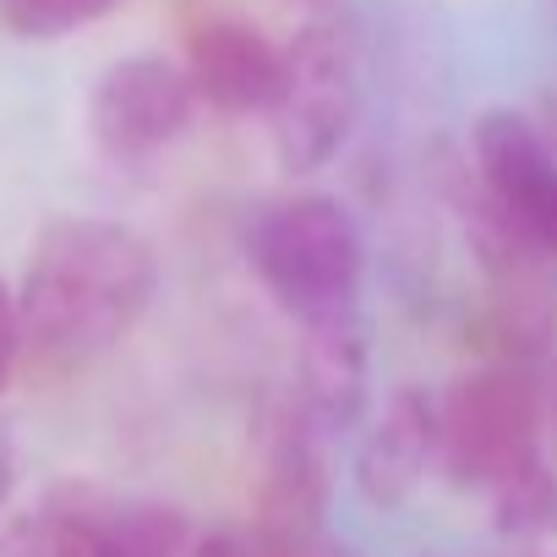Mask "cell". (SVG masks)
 Masks as SVG:
<instances>
[{"mask_svg":"<svg viewBox=\"0 0 557 557\" xmlns=\"http://www.w3.org/2000/svg\"><path fill=\"white\" fill-rule=\"evenodd\" d=\"M159 290L153 246L115 219H55L23 273L28 345L55 361H88L132 334Z\"/></svg>","mask_w":557,"mask_h":557,"instance_id":"1","label":"cell"},{"mask_svg":"<svg viewBox=\"0 0 557 557\" xmlns=\"http://www.w3.org/2000/svg\"><path fill=\"white\" fill-rule=\"evenodd\" d=\"M246 257L262 290L296 323L361 307V224L329 191H296L268 202L246 230Z\"/></svg>","mask_w":557,"mask_h":557,"instance_id":"2","label":"cell"},{"mask_svg":"<svg viewBox=\"0 0 557 557\" xmlns=\"http://www.w3.org/2000/svg\"><path fill=\"white\" fill-rule=\"evenodd\" d=\"M361 115V72L356 50L334 23H307L296 45H285V83L268 110V137L278 170L318 175L350 137Z\"/></svg>","mask_w":557,"mask_h":557,"instance_id":"3","label":"cell"},{"mask_svg":"<svg viewBox=\"0 0 557 557\" xmlns=\"http://www.w3.org/2000/svg\"><path fill=\"white\" fill-rule=\"evenodd\" d=\"M541 454V394L524 367L492 361L465 372L443 399V475L465 492H492Z\"/></svg>","mask_w":557,"mask_h":557,"instance_id":"4","label":"cell"},{"mask_svg":"<svg viewBox=\"0 0 557 557\" xmlns=\"http://www.w3.org/2000/svg\"><path fill=\"white\" fill-rule=\"evenodd\" d=\"M257 541L262 552L285 557L318 535L329 508V459L323 426L301 405V394H273L257 410Z\"/></svg>","mask_w":557,"mask_h":557,"instance_id":"5","label":"cell"},{"mask_svg":"<svg viewBox=\"0 0 557 557\" xmlns=\"http://www.w3.org/2000/svg\"><path fill=\"white\" fill-rule=\"evenodd\" d=\"M191 110H197V88H191L186 66L159 50L110 61L88 94L94 143L121 164L153 159L159 148H170L191 126Z\"/></svg>","mask_w":557,"mask_h":557,"instance_id":"6","label":"cell"},{"mask_svg":"<svg viewBox=\"0 0 557 557\" xmlns=\"http://www.w3.org/2000/svg\"><path fill=\"white\" fill-rule=\"evenodd\" d=\"M470 153L492 208L546 257H557V148L524 110H481Z\"/></svg>","mask_w":557,"mask_h":557,"instance_id":"7","label":"cell"},{"mask_svg":"<svg viewBox=\"0 0 557 557\" xmlns=\"http://www.w3.org/2000/svg\"><path fill=\"white\" fill-rule=\"evenodd\" d=\"M437 459H443V405L426 388L405 383L361 426L350 454V481L367 508H405L421 492V481L437 470Z\"/></svg>","mask_w":557,"mask_h":557,"instance_id":"8","label":"cell"},{"mask_svg":"<svg viewBox=\"0 0 557 557\" xmlns=\"http://www.w3.org/2000/svg\"><path fill=\"white\" fill-rule=\"evenodd\" d=\"M296 394L318 416L323 432H345L367 416L372 399V334L361 307L323 312L301 323L296 350Z\"/></svg>","mask_w":557,"mask_h":557,"instance_id":"9","label":"cell"},{"mask_svg":"<svg viewBox=\"0 0 557 557\" xmlns=\"http://www.w3.org/2000/svg\"><path fill=\"white\" fill-rule=\"evenodd\" d=\"M186 77L219 115H268L285 83V50L240 17L202 23L186 45Z\"/></svg>","mask_w":557,"mask_h":557,"instance_id":"10","label":"cell"},{"mask_svg":"<svg viewBox=\"0 0 557 557\" xmlns=\"http://www.w3.org/2000/svg\"><path fill=\"white\" fill-rule=\"evenodd\" d=\"M99 513L88 503H39L0 519V557H99Z\"/></svg>","mask_w":557,"mask_h":557,"instance_id":"11","label":"cell"},{"mask_svg":"<svg viewBox=\"0 0 557 557\" xmlns=\"http://www.w3.org/2000/svg\"><path fill=\"white\" fill-rule=\"evenodd\" d=\"M492 530L513 546L557 535V470L546 465V454L524 459L513 475L492 486Z\"/></svg>","mask_w":557,"mask_h":557,"instance_id":"12","label":"cell"},{"mask_svg":"<svg viewBox=\"0 0 557 557\" xmlns=\"http://www.w3.org/2000/svg\"><path fill=\"white\" fill-rule=\"evenodd\" d=\"M121 0H0V17L17 39H66L77 28L104 23Z\"/></svg>","mask_w":557,"mask_h":557,"instance_id":"13","label":"cell"},{"mask_svg":"<svg viewBox=\"0 0 557 557\" xmlns=\"http://www.w3.org/2000/svg\"><path fill=\"white\" fill-rule=\"evenodd\" d=\"M23 350H28V329H23V301L17 290L0 278V394L12 388L17 367H23Z\"/></svg>","mask_w":557,"mask_h":557,"instance_id":"14","label":"cell"},{"mask_svg":"<svg viewBox=\"0 0 557 557\" xmlns=\"http://www.w3.org/2000/svg\"><path fill=\"white\" fill-rule=\"evenodd\" d=\"M186 557H262V541H257L251 530H230V524H219V530L191 535Z\"/></svg>","mask_w":557,"mask_h":557,"instance_id":"15","label":"cell"},{"mask_svg":"<svg viewBox=\"0 0 557 557\" xmlns=\"http://www.w3.org/2000/svg\"><path fill=\"white\" fill-rule=\"evenodd\" d=\"M12 481H17V448H12V426L0 421V503H7Z\"/></svg>","mask_w":557,"mask_h":557,"instance_id":"16","label":"cell"},{"mask_svg":"<svg viewBox=\"0 0 557 557\" xmlns=\"http://www.w3.org/2000/svg\"><path fill=\"white\" fill-rule=\"evenodd\" d=\"M285 557H361V552L345 546V541H323V535H312V541H301V546L285 552Z\"/></svg>","mask_w":557,"mask_h":557,"instance_id":"17","label":"cell"}]
</instances>
